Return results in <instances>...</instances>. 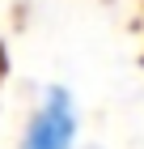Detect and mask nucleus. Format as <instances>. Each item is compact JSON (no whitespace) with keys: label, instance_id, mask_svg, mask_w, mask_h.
I'll return each instance as SVG.
<instances>
[{"label":"nucleus","instance_id":"nucleus-1","mask_svg":"<svg viewBox=\"0 0 144 149\" xmlns=\"http://www.w3.org/2000/svg\"><path fill=\"white\" fill-rule=\"evenodd\" d=\"M76 136V111H72V94L68 90H47V102L38 107V115L25 128L21 149H68Z\"/></svg>","mask_w":144,"mask_h":149}]
</instances>
